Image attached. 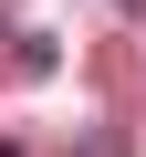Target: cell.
Instances as JSON below:
<instances>
[{
    "mask_svg": "<svg viewBox=\"0 0 146 157\" xmlns=\"http://www.w3.org/2000/svg\"><path fill=\"white\" fill-rule=\"evenodd\" d=\"M52 63H63V42H52V32H11V52H0V73H21V84H42Z\"/></svg>",
    "mask_w": 146,
    "mask_h": 157,
    "instance_id": "6da1fadb",
    "label": "cell"
},
{
    "mask_svg": "<svg viewBox=\"0 0 146 157\" xmlns=\"http://www.w3.org/2000/svg\"><path fill=\"white\" fill-rule=\"evenodd\" d=\"M73 157H125V136H115V126H94V136L73 147Z\"/></svg>",
    "mask_w": 146,
    "mask_h": 157,
    "instance_id": "7a4b0ae2",
    "label": "cell"
},
{
    "mask_svg": "<svg viewBox=\"0 0 146 157\" xmlns=\"http://www.w3.org/2000/svg\"><path fill=\"white\" fill-rule=\"evenodd\" d=\"M0 32H11V0H0Z\"/></svg>",
    "mask_w": 146,
    "mask_h": 157,
    "instance_id": "3957f363",
    "label": "cell"
},
{
    "mask_svg": "<svg viewBox=\"0 0 146 157\" xmlns=\"http://www.w3.org/2000/svg\"><path fill=\"white\" fill-rule=\"evenodd\" d=\"M115 11H146V0H115Z\"/></svg>",
    "mask_w": 146,
    "mask_h": 157,
    "instance_id": "277c9868",
    "label": "cell"
},
{
    "mask_svg": "<svg viewBox=\"0 0 146 157\" xmlns=\"http://www.w3.org/2000/svg\"><path fill=\"white\" fill-rule=\"evenodd\" d=\"M0 157H21V147H11V136H0Z\"/></svg>",
    "mask_w": 146,
    "mask_h": 157,
    "instance_id": "5b68a950",
    "label": "cell"
}]
</instances>
